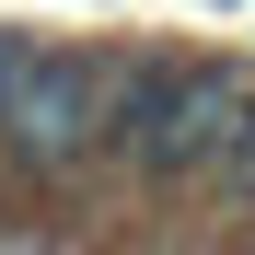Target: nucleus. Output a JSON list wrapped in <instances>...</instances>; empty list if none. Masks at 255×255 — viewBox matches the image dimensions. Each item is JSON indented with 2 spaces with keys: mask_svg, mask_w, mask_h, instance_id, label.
I'll use <instances>...</instances> for the list:
<instances>
[{
  "mask_svg": "<svg viewBox=\"0 0 255 255\" xmlns=\"http://www.w3.org/2000/svg\"><path fill=\"white\" fill-rule=\"evenodd\" d=\"M209 197H232V209H255V105H244V128L221 139V162H209Z\"/></svg>",
  "mask_w": 255,
  "mask_h": 255,
  "instance_id": "obj_3",
  "label": "nucleus"
},
{
  "mask_svg": "<svg viewBox=\"0 0 255 255\" xmlns=\"http://www.w3.org/2000/svg\"><path fill=\"white\" fill-rule=\"evenodd\" d=\"M244 81L221 70V58H139L128 70V93H116V162H139V174H209V162H221V139L244 128Z\"/></svg>",
  "mask_w": 255,
  "mask_h": 255,
  "instance_id": "obj_1",
  "label": "nucleus"
},
{
  "mask_svg": "<svg viewBox=\"0 0 255 255\" xmlns=\"http://www.w3.org/2000/svg\"><path fill=\"white\" fill-rule=\"evenodd\" d=\"M116 93H128L116 58H93V47H23L0 139H12L23 162H81V151L116 139Z\"/></svg>",
  "mask_w": 255,
  "mask_h": 255,
  "instance_id": "obj_2",
  "label": "nucleus"
}]
</instances>
